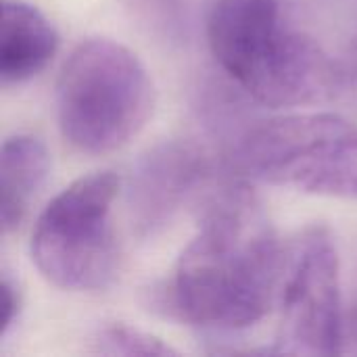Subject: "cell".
Here are the masks:
<instances>
[{
	"instance_id": "3957f363",
	"label": "cell",
	"mask_w": 357,
	"mask_h": 357,
	"mask_svg": "<svg viewBox=\"0 0 357 357\" xmlns=\"http://www.w3.org/2000/svg\"><path fill=\"white\" fill-rule=\"evenodd\" d=\"M234 167L261 184L357 201V123L337 113L264 121L241 138Z\"/></svg>"
},
{
	"instance_id": "8fae6325",
	"label": "cell",
	"mask_w": 357,
	"mask_h": 357,
	"mask_svg": "<svg viewBox=\"0 0 357 357\" xmlns=\"http://www.w3.org/2000/svg\"><path fill=\"white\" fill-rule=\"evenodd\" d=\"M0 295H2V324H0V339H6L13 331L15 322L21 314V293L17 289V282L10 278L8 272H2L0 280Z\"/></svg>"
},
{
	"instance_id": "9c48e42d",
	"label": "cell",
	"mask_w": 357,
	"mask_h": 357,
	"mask_svg": "<svg viewBox=\"0 0 357 357\" xmlns=\"http://www.w3.org/2000/svg\"><path fill=\"white\" fill-rule=\"evenodd\" d=\"M48 151L31 134H15L0 151V226L10 234L25 220L36 195L48 178Z\"/></svg>"
},
{
	"instance_id": "5b68a950",
	"label": "cell",
	"mask_w": 357,
	"mask_h": 357,
	"mask_svg": "<svg viewBox=\"0 0 357 357\" xmlns=\"http://www.w3.org/2000/svg\"><path fill=\"white\" fill-rule=\"evenodd\" d=\"M278 303L280 322L270 354L333 357L345 351L341 259L326 226H310L293 243Z\"/></svg>"
},
{
	"instance_id": "8992f818",
	"label": "cell",
	"mask_w": 357,
	"mask_h": 357,
	"mask_svg": "<svg viewBox=\"0 0 357 357\" xmlns=\"http://www.w3.org/2000/svg\"><path fill=\"white\" fill-rule=\"evenodd\" d=\"M211 172L209 155L188 138L163 140L132 167L126 205L132 234L140 241L161 234L199 192Z\"/></svg>"
},
{
	"instance_id": "7a4b0ae2",
	"label": "cell",
	"mask_w": 357,
	"mask_h": 357,
	"mask_svg": "<svg viewBox=\"0 0 357 357\" xmlns=\"http://www.w3.org/2000/svg\"><path fill=\"white\" fill-rule=\"evenodd\" d=\"M155 86L128 46L90 38L77 44L56 79V117L63 138L84 155L126 146L149 121Z\"/></svg>"
},
{
	"instance_id": "6da1fadb",
	"label": "cell",
	"mask_w": 357,
	"mask_h": 357,
	"mask_svg": "<svg viewBox=\"0 0 357 357\" xmlns=\"http://www.w3.org/2000/svg\"><path fill=\"white\" fill-rule=\"evenodd\" d=\"M284 268L278 234L257 195L247 184H226L207 199L197 234L155 301L192 328L241 333L278 303Z\"/></svg>"
},
{
	"instance_id": "277c9868",
	"label": "cell",
	"mask_w": 357,
	"mask_h": 357,
	"mask_svg": "<svg viewBox=\"0 0 357 357\" xmlns=\"http://www.w3.org/2000/svg\"><path fill=\"white\" fill-rule=\"evenodd\" d=\"M119 176L94 172L63 188L40 213L31 232V261L63 291L96 293L119 272L113 203Z\"/></svg>"
},
{
	"instance_id": "30bf717a",
	"label": "cell",
	"mask_w": 357,
	"mask_h": 357,
	"mask_svg": "<svg viewBox=\"0 0 357 357\" xmlns=\"http://www.w3.org/2000/svg\"><path fill=\"white\" fill-rule=\"evenodd\" d=\"M92 354L98 356L123 357H165L178 356L174 347L163 343L159 337L144 333L128 324H109L102 326L92 337Z\"/></svg>"
},
{
	"instance_id": "ba28073f",
	"label": "cell",
	"mask_w": 357,
	"mask_h": 357,
	"mask_svg": "<svg viewBox=\"0 0 357 357\" xmlns=\"http://www.w3.org/2000/svg\"><path fill=\"white\" fill-rule=\"evenodd\" d=\"M59 50L54 25L33 4L6 0L2 4L0 77L2 84H21L46 69Z\"/></svg>"
},
{
	"instance_id": "7c38bea8",
	"label": "cell",
	"mask_w": 357,
	"mask_h": 357,
	"mask_svg": "<svg viewBox=\"0 0 357 357\" xmlns=\"http://www.w3.org/2000/svg\"><path fill=\"white\" fill-rule=\"evenodd\" d=\"M345 343H354V349L357 351V307L347 318V328H345Z\"/></svg>"
},
{
	"instance_id": "52a82bcc",
	"label": "cell",
	"mask_w": 357,
	"mask_h": 357,
	"mask_svg": "<svg viewBox=\"0 0 357 357\" xmlns=\"http://www.w3.org/2000/svg\"><path fill=\"white\" fill-rule=\"evenodd\" d=\"M291 31L280 0H213L207 15L211 54L247 94L274 65Z\"/></svg>"
}]
</instances>
